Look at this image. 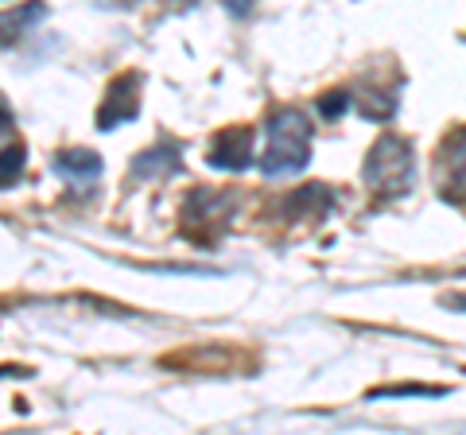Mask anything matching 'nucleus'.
<instances>
[{
  "label": "nucleus",
  "instance_id": "f257e3e1",
  "mask_svg": "<svg viewBox=\"0 0 466 435\" xmlns=\"http://www.w3.org/2000/svg\"><path fill=\"white\" fill-rule=\"evenodd\" d=\"M311 159V121L299 109H276L265 128V156L260 171L272 179L291 176V171L308 167Z\"/></svg>",
  "mask_w": 466,
  "mask_h": 435
},
{
  "label": "nucleus",
  "instance_id": "f03ea898",
  "mask_svg": "<svg viewBox=\"0 0 466 435\" xmlns=\"http://www.w3.org/2000/svg\"><path fill=\"white\" fill-rule=\"evenodd\" d=\"M361 179H366L370 191L377 195H404L416 179V152L404 137H381L366 156V167H361Z\"/></svg>",
  "mask_w": 466,
  "mask_h": 435
},
{
  "label": "nucleus",
  "instance_id": "7ed1b4c3",
  "mask_svg": "<svg viewBox=\"0 0 466 435\" xmlns=\"http://www.w3.org/2000/svg\"><path fill=\"white\" fill-rule=\"evenodd\" d=\"M140 113V75H121L113 86H109V94L106 101H101V109H97V125L106 128H116V125H125V121H133Z\"/></svg>",
  "mask_w": 466,
  "mask_h": 435
},
{
  "label": "nucleus",
  "instance_id": "20e7f679",
  "mask_svg": "<svg viewBox=\"0 0 466 435\" xmlns=\"http://www.w3.org/2000/svg\"><path fill=\"white\" fill-rule=\"evenodd\" d=\"M440 195L451 202H466V128L443 140L440 152Z\"/></svg>",
  "mask_w": 466,
  "mask_h": 435
},
{
  "label": "nucleus",
  "instance_id": "39448f33",
  "mask_svg": "<svg viewBox=\"0 0 466 435\" xmlns=\"http://www.w3.org/2000/svg\"><path fill=\"white\" fill-rule=\"evenodd\" d=\"M207 159L218 171H245L253 164V128H226V133H218Z\"/></svg>",
  "mask_w": 466,
  "mask_h": 435
},
{
  "label": "nucleus",
  "instance_id": "423d86ee",
  "mask_svg": "<svg viewBox=\"0 0 466 435\" xmlns=\"http://www.w3.org/2000/svg\"><path fill=\"white\" fill-rule=\"evenodd\" d=\"M233 207V198L222 195V191H195L191 198H187V207H183V222H226V210Z\"/></svg>",
  "mask_w": 466,
  "mask_h": 435
},
{
  "label": "nucleus",
  "instance_id": "0eeeda50",
  "mask_svg": "<svg viewBox=\"0 0 466 435\" xmlns=\"http://www.w3.org/2000/svg\"><path fill=\"white\" fill-rule=\"evenodd\" d=\"M55 171H58V176H66L70 183H86V179H97L101 176V159L94 152H86V148H78V152H58L55 156Z\"/></svg>",
  "mask_w": 466,
  "mask_h": 435
},
{
  "label": "nucleus",
  "instance_id": "6e6552de",
  "mask_svg": "<svg viewBox=\"0 0 466 435\" xmlns=\"http://www.w3.org/2000/svg\"><path fill=\"white\" fill-rule=\"evenodd\" d=\"M39 16H43L39 5H27V8H0V47L16 43Z\"/></svg>",
  "mask_w": 466,
  "mask_h": 435
},
{
  "label": "nucleus",
  "instance_id": "1a4fd4ad",
  "mask_svg": "<svg viewBox=\"0 0 466 435\" xmlns=\"http://www.w3.org/2000/svg\"><path fill=\"white\" fill-rule=\"evenodd\" d=\"M24 144H8L0 148V187H12L20 176H24Z\"/></svg>",
  "mask_w": 466,
  "mask_h": 435
},
{
  "label": "nucleus",
  "instance_id": "9d476101",
  "mask_svg": "<svg viewBox=\"0 0 466 435\" xmlns=\"http://www.w3.org/2000/svg\"><path fill=\"white\" fill-rule=\"evenodd\" d=\"M443 389L435 385H389V389H373V397H440Z\"/></svg>",
  "mask_w": 466,
  "mask_h": 435
},
{
  "label": "nucleus",
  "instance_id": "9b49d317",
  "mask_svg": "<svg viewBox=\"0 0 466 435\" xmlns=\"http://www.w3.org/2000/svg\"><path fill=\"white\" fill-rule=\"evenodd\" d=\"M350 106H354V97H350V94H330V97H323V101H319V109H323V117H342V113L350 109Z\"/></svg>",
  "mask_w": 466,
  "mask_h": 435
},
{
  "label": "nucleus",
  "instance_id": "f8f14e48",
  "mask_svg": "<svg viewBox=\"0 0 466 435\" xmlns=\"http://www.w3.org/2000/svg\"><path fill=\"white\" fill-rule=\"evenodd\" d=\"M12 125V109L5 106V101H0V133H5V128Z\"/></svg>",
  "mask_w": 466,
  "mask_h": 435
},
{
  "label": "nucleus",
  "instance_id": "ddd939ff",
  "mask_svg": "<svg viewBox=\"0 0 466 435\" xmlns=\"http://www.w3.org/2000/svg\"><path fill=\"white\" fill-rule=\"evenodd\" d=\"M443 303H447V308H455V311H466V296H447Z\"/></svg>",
  "mask_w": 466,
  "mask_h": 435
}]
</instances>
